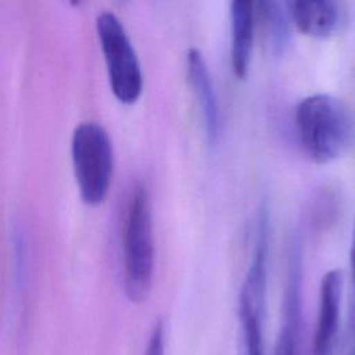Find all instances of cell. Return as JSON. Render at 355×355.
Returning <instances> with one entry per match:
<instances>
[{"label":"cell","instance_id":"1","mask_svg":"<svg viewBox=\"0 0 355 355\" xmlns=\"http://www.w3.org/2000/svg\"><path fill=\"white\" fill-rule=\"evenodd\" d=\"M294 125L304 154L316 164H330L355 141V116L340 98L316 93L295 107Z\"/></svg>","mask_w":355,"mask_h":355},{"label":"cell","instance_id":"2","mask_svg":"<svg viewBox=\"0 0 355 355\" xmlns=\"http://www.w3.org/2000/svg\"><path fill=\"white\" fill-rule=\"evenodd\" d=\"M155 248L147 187L136 183L126 201L122 222L123 288L133 302L147 298L154 276Z\"/></svg>","mask_w":355,"mask_h":355},{"label":"cell","instance_id":"3","mask_svg":"<svg viewBox=\"0 0 355 355\" xmlns=\"http://www.w3.org/2000/svg\"><path fill=\"white\" fill-rule=\"evenodd\" d=\"M269 208L262 204L255 223L251 261L239 293L241 355H263L269 269Z\"/></svg>","mask_w":355,"mask_h":355},{"label":"cell","instance_id":"4","mask_svg":"<svg viewBox=\"0 0 355 355\" xmlns=\"http://www.w3.org/2000/svg\"><path fill=\"white\" fill-rule=\"evenodd\" d=\"M71 153L80 197L87 204L101 202L108 193L114 165L107 130L92 121L79 123L72 135Z\"/></svg>","mask_w":355,"mask_h":355},{"label":"cell","instance_id":"5","mask_svg":"<svg viewBox=\"0 0 355 355\" xmlns=\"http://www.w3.org/2000/svg\"><path fill=\"white\" fill-rule=\"evenodd\" d=\"M96 25L111 90L121 103L132 104L143 90V72L136 50L115 14L100 12Z\"/></svg>","mask_w":355,"mask_h":355},{"label":"cell","instance_id":"6","mask_svg":"<svg viewBox=\"0 0 355 355\" xmlns=\"http://www.w3.org/2000/svg\"><path fill=\"white\" fill-rule=\"evenodd\" d=\"M302 324V251L297 236L287 247L286 283L282 322L277 333L275 355H301Z\"/></svg>","mask_w":355,"mask_h":355},{"label":"cell","instance_id":"7","mask_svg":"<svg viewBox=\"0 0 355 355\" xmlns=\"http://www.w3.org/2000/svg\"><path fill=\"white\" fill-rule=\"evenodd\" d=\"M343 286L344 276L340 269H330L322 277L318 322L312 337V355H331L334 351L340 324Z\"/></svg>","mask_w":355,"mask_h":355},{"label":"cell","instance_id":"8","mask_svg":"<svg viewBox=\"0 0 355 355\" xmlns=\"http://www.w3.org/2000/svg\"><path fill=\"white\" fill-rule=\"evenodd\" d=\"M186 64L189 82L200 107L207 140L209 144H214L220 133V110L211 72L202 53L196 47L189 49Z\"/></svg>","mask_w":355,"mask_h":355},{"label":"cell","instance_id":"9","mask_svg":"<svg viewBox=\"0 0 355 355\" xmlns=\"http://www.w3.org/2000/svg\"><path fill=\"white\" fill-rule=\"evenodd\" d=\"M295 28L313 39H329L341 25V4L333 0H293L284 3Z\"/></svg>","mask_w":355,"mask_h":355},{"label":"cell","instance_id":"10","mask_svg":"<svg viewBox=\"0 0 355 355\" xmlns=\"http://www.w3.org/2000/svg\"><path fill=\"white\" fill-rule=\"evenodd\" d=\"M255 7L252 1L230 3V65L236 79H245L255 35Z\"/></svg>","mask_w":355,"mask_h":355},{"label":"cell","instance_id":"11","mask_svg":"<svg viewBox=\"0 0 355 355\" xmlns=\"http://www.w3.org/2000/svg\"><path fill=\"white\" fill-rule=\"evenodd\" d=\"M255 19L261 24L265 44L270 55L279 58L286 54L290 40V17L284 3L276 0H263L254 3Z\"/></svg>","mask_w":355,"mask_h":355},{"label":"cell","instance_id":"12","mask_svg":"<svg viewBox=\"0 0 355 355\" xmlns=\"http://www.w3.org/2000/svg\"><path fill=\"white\" fill-rule=\"evenodd\" d=\"M341 211V196L336 187L318 190L309 205V223L316 230L330 229L338 219Z\"/></svg>","mask_w":355,"mask_h":355},{"label":"cell","instance_id":"13","mask_svg":"<svg viewBox=\"0 0 355 355\" xmlns=\"http://www.w3.org/2000/svg\"><path fill=\"white\" fill-rule=\"evenodd\" d=\"M144 355H165V331L161 320L154 324L150 333Z\"/></svg>","mask_w":355,"mask_h":355},{"label":"cell","instance_id":"14","mask_svg":"<svg viewBox=\"0 0 355 355\" xmlns=\"http://www.w3.org/2000/svg\"><path fill=\"white\" fill-rule=\"evenodd\" d=\"M349 262H351V275H352V286H354V295H355V223H354L352 243L349 250Z\"/></svg>","mask_w":355,"mask_h":355},{"label":"cell","instance_id":"15","mask_svg":"<svg viewBox=\"0 0 355 355\" xmlns=\"http://www.w3.org/2000/svg\"><path fill=\"white\" fill-rule=\"evenodd\" d=\"M352 355H355V349H354V352H352Z\"/></svg>","mask_w":355,"mask_h":355}]
</instances>
